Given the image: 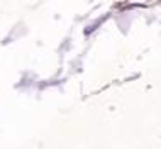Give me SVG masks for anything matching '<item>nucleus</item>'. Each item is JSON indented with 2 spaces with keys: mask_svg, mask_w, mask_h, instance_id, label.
<instances>
[]
</instances>
